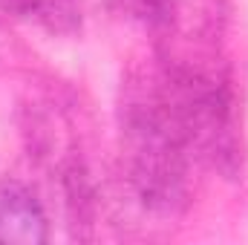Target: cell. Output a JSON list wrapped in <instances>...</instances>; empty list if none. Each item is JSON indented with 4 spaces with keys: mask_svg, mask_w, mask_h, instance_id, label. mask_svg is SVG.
Listing matches in <instances>:
<instances>
[{
    "mask_svg": "<svg viewBox=\"0 0 248 245\" xmlns=\"http://www.w3.org/2000/svg\"><path fill=\"white\" fill-rule=\"evenodd\" d=\"M124 144L133 184L150 208L173 211L185 202L193 153L147 81L136 84L124 104Z\"/></svg>",
    "mask_w": 248,
    "mask_h": 245,
    "instance_id": "cell-1",
    "label": "cell"
},
{
    "mask_svg": "<svg viewBox=\"0 0 248 245\" xmlns=\"http://www.w3.org/2000/svg\"><path fill=\"white\" fill-rule=\"evenodd\" d=\"M46 214L38 196L23 184H6L0 190V243L41 245L46 243Z\"/></svg>",
    "mask_w": 248,
    "mask_h": 245,
    "instance_id": "cell-2",
    "label": "cell"
},
{
    "mask_svg": "<svg viewBox=\"0 0 248 245\" xmlns=\"http://www.w3.org/2000/svg\"><path fill=\"white\" fill-rule=\"evenodd\" d=\"M124 9L153 29H168L176 17V0H122Z\"/></svg>",
    "mask_w": 248,
    "mask_h": 245,
    "instance_id": "cell-3",
    "label": "cell"
}]
</instances>
